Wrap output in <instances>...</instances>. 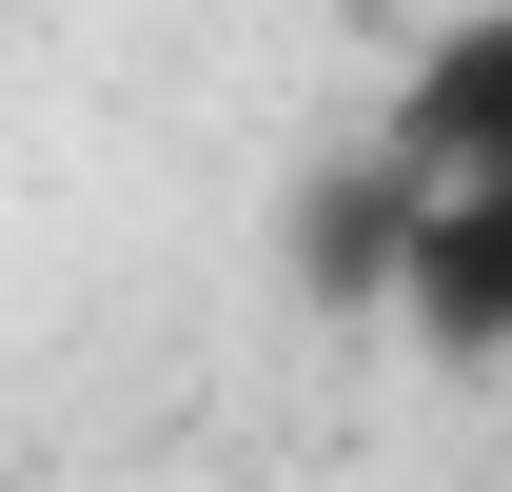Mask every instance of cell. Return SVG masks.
I'll return each mask as SVG.
<instances>
[{
	"instance_id": "3957f363",
	"label": "cell",
	"mask_w": 512,
	"mask_h": 492,
	"mask_svg": "<svg viewBox=\"0 0 512 492\" xmlns=\"http://www.w3.org/2000/svg\"><path fill=\"white\" fill-rule=\"evenodd\" d=\"M414 197H434V178H414L394 138L355 158V178H316V197H296V296H335V315H355V296H394V256H414Z\"/></svg>"
},
{
	"instance_id": "7a4b0ae2",
	"label": "cell",
	"mask_w": 512,
	"mask_h": 492,
	"mask_svg": "<svg viewBox=\"0 0 512 492\" xmlns=\"http://www.w3.org/2000/svg\"><path fill=\"white\" fill-rule=\"evenodd\" d=\"M394 158H414V178H493L512 197V0H493V20H453V40H434V60H414V79H394Z\"/></svg>"
},
{
	"instance_id": "6da1fadb",
	"label": "cell",
	"mask_w": 512,
	"mask_h": 492,
	"mask_svg": "<svg viewBox=\"0 0 512 492\" xmlns=\"http://www.w3.org/2000/svg\"><path fill=\"white\" fill-rule=\"evenodd\" d=\"M394 315H414L453 374H512V197H493V178H434V197H414Z\"/></svg>"
}]
</instances>
